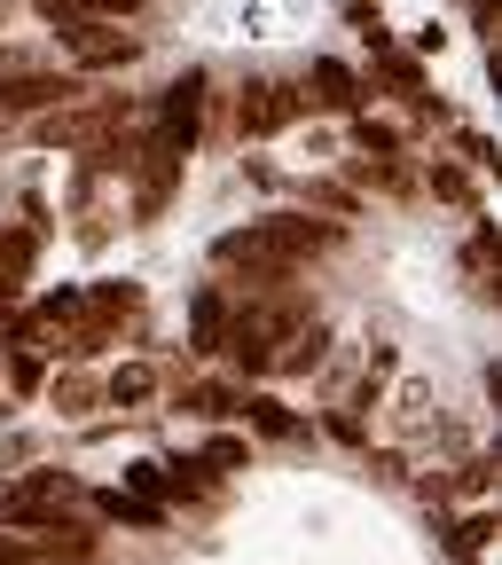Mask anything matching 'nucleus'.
<instances>
[{
    "instance_id": "24",
    "label": "nucleus",
    "mask_w": 502,
    "mask_h": 565,
    "mask_svg": "<svg viewBox=\"0 0 502 565\" xmlns=\"http://www.w3.org/2000/svg\"><path fill=\"white\" fill-rule=\"evenodd\" d=\"M463 565H479V557H463Z\"/></svg>"
},
{
    "instance_id": "23",
    "label": "nucleus",
    "mask_w": 502,
    "mask_h": 565,
    "mask_svg": "<svg viewBox=\"0 0 502 565\" xmlns=\"http://www.w3.org/2000/svg\"><path fill=\"white\" fill-rule=\"evenodd\" d=\"M432 196H463V173L456 166H432Z\"/></svg>"
},
{
    "instance_id": "17",
    "label": "nucleus",
    "mask_w": 502,
    "mask_h": 565,
    "mask_svg": "<svg viewBox=\"0 0 502 565\" xmlns=\"http://www.w3.org/2000/svg\"><path fill=\"white\" fill-rule=\"evenodd\" d=\"M487 542H494V519H487V511H479V519H463V526L448 534V550H456V557H479Z\"/></svg>"
},
{
    "instance_id": "16",
    "label": "nucleus",
    "mask_w": 502,
    "mask_h": 565,
    "mask_svg": "<svg viewBox=\"0 0 502 565\" xmlns=\"http://www.w3.org/2000/svg\"><path fill=\"white\" fill-rule=\"evenodd\" d=\"M353 141H362L370 158H400V126H385V118H362V126H353Z\"/></svg>"
},
{
    "instance_id": "21",
    "label": "nucleus",
    "mask_w": 502,
    "mask_h": 565,
    "mask_svg": "<svg viewBox=\"0 0 502 565\" xmlns=\"http://www.w3.org/2000/svg\"><path fill=\"white\" fill-rule=\"evenodd\" d=\"M244 456H252V448H244L236 433H221V440L204 448V463H212V471H244Z\"/></svg>"
},
{
    "instance_id": "1",
    "label": "nucleus",
    "mask_w": 502,
    "mask_h": 565,
    "mask_svg": "<svg viewBox=\"0 0 502 565\" xmlns=\"http://www.w3.org/2000/svg\"><path fill=\"white\" fill-rule=\"evenodd\" d=\"M338 244V221H307V212H275V221H244L228 228L221 244H212V259L221 267H244L252 282H282L299 259L330 252Z\"/></svg>"
},
{
    "instance_id": "7",
    "label": "nucleus",
    "mask_w": 502,
    "mask_h": 565,
    "mask_svg": "<svg viewBox=\"0 0 502 565\" xmlns=\"http://www.w3.org/2000/svg\"><path fill=\"white\" fill-rule=\"evenodd\" d=\"M307 87H314V95H307L314 110H353V103H362V79H353L345 63H330V55L307 63Z\"/></svg>"
},
{
    "instance_id": "18",
    "label": "nucleus",
    "mask_w": 502,
    "mask_h": 565,
    "mask_svg": "<svg viewBox=\"0 0 502 565\" xmlns=\"http://www.w3.org/2000/svg\"><path fill=\"white\" fill-rule=\"evenodd\" d=\"M353 181H377V189H408V166H393V158H362V166H353Z\"/></svg>"
},
{
    "instance_id": "5",
    "label": "nucleus",
    "mask_w": 502,
    "mask_h": 565,
    "mask_svg": "<svg viewBox=\"0 0 502 565\" xmlns=\"http://www.w3.org/2000/svg\"><path fill=\"white\" fill-rule=\"evenodd\" d=\"M299 110H307V95L275 87V79H252V87H244V103H236V134H244V141H259V134H275V126H291Z\"/></svg>"
},
{
    "instance_id": "12",
    "label": "nucleus",
    "mask_w": 502,
    "mask_h": 565,
    "mask_svg": "<svg viewBox=\"0 0 502 565\" xmlns=\"http://www.w3.org/2000/svg\"><path fill=\"white\" fill-rule=\"evenodd\" d=\"M110 408H141V401H150L158 393V370H141V362H126V370H110Z\"/></svg>"
},
{
    "instance_id": "15",
    "label": "nucleus",
    "mask_w": 502,
    "mask_h": 565,
    "mask_svg": "<svg viewBox=\"0 0 502 565\" xmlns=\"http://www.w3.org/2000/svg\"><path fill=\"white\" fill-rule=\"evenodd\" d=\"M95 401H103V385H95V377H79V370L55 377V408H63V416H87Z\"/></svg>"
},
{
    "instance_id": "6",
    "label": "nucleus",
    "mask_w": 502,
    "mask_h": 565,
    "mask_svg": "<svg viewBox=\"0 0 502 565\" xmlns=\"http://www.w3.org/2000/svg\"><path fill=\"white\" fill-rule=\"evenodd\" d=\"M71 40V63H87V71H110V63H133L141 40L133 32H110V24H79V32H63Z\"/></svg>"
},
{
    "instance_id": "2",
    "label": "nucleus",
    "mask_w": 502,
    "mask_h": 565,
    "mask_svg": "<svg viewBox=\"0 0 502 565\" xmlns=\"http://www.w3.org/2000/svg\"><path fill=\"white\" fill-rule=\"evenodd\" d=\"M126 126V95H95V103H55L47 118H40V141H55V150H95L103 134H118Z\"/></svg>"
},
{
    "instance_id": "8",
    "label": "nucleus",
    "mask_w": 502,
    "mask_h": 565,
    "mask_svg": "<svg viewBox=\"0 0 502 565\" xmlns=\"http://www.w3.org/2000/svg\"><path fill=\"white\" fill-rule=\"evenodd\" d=\"M32 259H40V228H9V236H0V307L17 299V282L32 275Z\"/></svg>"
},
{
    "instance_id": "19",
    "label": "nucleus",
    "mask_w": 502,
    "mask_h": 565,
    "mask_svg": "<svg viewBox=\"0 0 502 565\" xmlns=\"http://www.w3.org/2000/svg\"><path fill=\"white\" fill-rule=\"evenodd\" d=\"M9 385L17 393H40V345H17L9 353Z\"/></svg>"
},
{
    "instance_id": "4",
    "label": "nucleus",
    "mask_w": 502,
    "mask_h": 565,
    "mask_svg": "<svg viewBox=\"0 0 502 565\" xmlns=\"http://www.w3.org/2000/svg\"><path fill=\"white\" fill-rule=\"evenodd\" d=\"M196 126H204V71H181V79L165 87V103H158V150L189 158L196 150Z\"/></svg>"
},
{
    "instance_id": "9",
    "label": "nucleus",
    "mask_w": 502,
    "mask_h": 565,
    "mask_svg": "<svg viewBox=\"0 0 502 565\" xmlns=\"http://www.w3.org/2000/svg\"><path fill=\"white\" fill-rule=\"evenodd\" d=\"M221 330H228V299H221V291H196V307H189V345H196V353H221Z\"/></svg>"
},
{
    "instance_id": "3",
    "label": "nucleus",
    "mask_w": 502,
    "mask_h": 565,
    "mask_svg": "<svg viewBox=\"0 0 502 565\" xmlns=\"http://www.w3.org/2000/svg\"><path fill=\"white\" fill-rule=\"evenodd\" d=\"M71 95H87L79 71H9V79H0V126H9V118H32V110H55V103H71Z\"/></svg>"
},
{
    "instance_id": "14",
    "label": "nucleus",
    "mask_w": 502,
    "mask_h": 565,
    "mask_svg": "<svg viewBox=\"0 0 502 565\" xmlns=\"http://www.w3.org/2000/svg\"><path fill=\"white\" fill-rule=\"evenodd\" d=\"M377 79H385L393 95H408V103L424 95V71H416V55H393V47H377Z\"/></svg>"
},
{
    "instance_id": "22",
    "label": "nucleus",
    "mask_w": 502,
    "mask_h": 565,
    "mask_svg": "<svg viewBox=\"0 0 502 565\" xmlns=\"http://www.w3.org/2000/svg\"><path fill=\"white\" fill-rule=\"evenodd\" d=\"M307 196H314V204H322V212H353V189H345V181H314V189H307Z\"/></svg>"
},
{
    "instance_id": "10",
    "label": "nucleus",
    "mask_w": 502,
    "mask_h": 565,
    "mask_svg": "<svg viewBox=\"0 0 502 565\" xmlns=\"http://www.w3.org/2000/svg\"><path fill=\"white\" fill-rule=\"evenodd\" d=\"M110 526H141V534H158L165 526V503H141V494H103V503H95Z\"/></svg>"
},
{
    "instance_id": "13",
    "label": "nucleus",
    "mask_w": 502,
    "mask_h": 565,
    "mask_svg": "<svg viewBox=\"0 0 502 565\" xmlns=\"http://www.w3.org/2000/svg\"><path fill=\"white\" fill-rule=\"evenodd\" d=\"M236 416H252V424H259V433H267V440H291V433H299V416H291V408H282V401H267V393H252V401H244Z\"/></svg>"
},
{
    "instance_id": "20",
    "label": "nucleus",
    "mask_w": 502,
    "mask_h": 565,
    "mask_svg": "<svg viewBox=\"0 0 502 565\" xmlns=\"http://www.w3.org/2000/svg\"><path fill=\"white\" fill-rule=\"evenodd\" d=\"M126 487L141 494V503H165V463H133V471H126Z\"/></svg>"
},
{
    "instance_id": "11",
    "label": "nucleus",
    "mask_w": 502,
    "mask_h": 565,
    "mask_svg": "<svg viewBox=\"0 0 502 565\" xmlns=\"http://www.w3.org/2000/svg\"><path fill=\"white\" fill-rule=\"evenodd\" d=\"M181 408H196V416H212V424H221V416H236V408H244V393L204 377V385H181Z\"/></svg>"
}]
</instances>
